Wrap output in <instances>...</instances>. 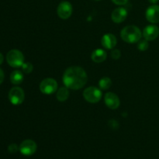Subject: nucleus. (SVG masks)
Segmentation results:
<instances>
[{"mask_svg":"<svg viewBox=\"0 0 159 159\" xmlns=\"http://www.w3.org/2000/svg\"><path fill=\"white\" fill-rule=\"evenodd\" d=\"M127 16V11L125 8L119 7L113 11L111 19L114 23H120L124 22Z\"/></svg>","mask_w":159,"mask_h":159,"instance_id":"12","label":"nucleus"},{"mask_svg":"<svg viewBox=\"0 0 159 159\" xmlns=\"http://www.w3.org/2000/svg\"><path fill=\"white\" fill-rule=\"evenodd\" d=\"M92 60L96 63H100L107 59V52L102 49H96L92 53Z\"/></svg>","mask_w":159,"mask_h":159,"instance_id":"14","label":"nucleus"},{"mask_svg":"<svg viewBox=\"0 0 159 159\" xmlns=\"http://www.w3.org/2000/svg\"><path fill=\"white\" fill-rule=\"evenodd\" d=\"M113 2V3H115L116 5H119V6H122V5L127 4L128 0H112Z\"/></svg>","mask_w":159,"mask_h":159,"instance_id":"22","label":"nucleus"},{"mask_svg":"<svg viewBox=\"0 0 159 159\" xmlns=\"http://www.w3.org/2000/svg\"><path fill=\"white\" fill-rule=\"evenodd\" d=\"M10 81L14 85H20L23 81V72L18 70L12 71L10 75Z\"/></svg>","mask_w":159,"mask_h":159,"instance_id":"15","label":"nucleus"},{"mask_svg":"<svg viewBox=\"0 0 159 159\" xmlns=\"http://www.w3.org/2000/svg\"><path fill=\"white\" fill-rule=\"evenodd\" d=\"M21 68L23 72L26 73V74H30V73L32 72L34 67H33L32 64L28 63L27 62V63H23V65H22Z\"/></svg>","mask_w":159,"mask_h":159,"instance_id":"19","label":"nucleus"},{"mask_svg":"<svg viewBox=\"0 0 159 159\" xmlns=\"http://www.w3.org/2000/svg\"><path fill=\"white\" fill-rule=\"evenodd\" d=\"M149 47L148 40H140L138 43V48L141 51H144L148 50Z\"/></svg>","mask_w":159,"mask_h":159,"instance_id":"18","label":"nucleus"},{"mask_svg":"<svg viewBox=\"0 0 159 159\" xmlns=\"http://www.w3.org/2000/svg\"><path fill=\"white\" fill-rule=\"evenodd\" d=\"M63 82L70 89H80L87 82L86 72L81 67H70L64 73Z\"/></svg>","mask_w":159,"mask_h":159,"instance_id":"1","label":"nucleus"},{"mask_svg":"<svg viewBox=\"0 0 159 159\" xmlns=\"http://www.w3.org/2000/svg\"><path fill=\"white\" fill-rule=\"evenodd\" d=\"M18 150H20V148H18V146L16 144H11L8 147V151L9 152H10L11 154L16 153L18 152Z\"/></svg>","mask_w":159,"mask_h":159,"instance_id":"20","label":"nucleus"},{"mask_svg":"<svg viewBox=\"0 0 159 159\" xmlns=\"http://www.w3.org/2000/svg\"><path fill=\"white\" fill-rule=\"evenodd\" d=\"M72 6L69 2L64 1L59 4L57 7V15L61 19L67 20L72 14Z\"/></svg>","mask_w":159,"mask_h":159,"instance_id":"8","label":"nucleus"},{"mask_svg":"<svg viewBox=\"0 0 159 159\" xmlns=\"http://www.w3.org/2000/svg\"><path fill=\"white\" fill-rule=\"evenodd\" d=\"M101 43H102V47L106 49H113L115 48L117 43V40H116V37L112 34H107L103 35L101 40Z\"/></svg>","mask_w":159,"mask_h":159,"instance_id":"13","label":"nucleus"},{"mask_svg":"<svg viewBox=\"0 0 159 159\" xmlns=\"http://www.w3.org/2000/svg\"><path fill=\"white\" fill-rule=\"evenodd\" d=\"M146 19L152 23L159 22V6L152 5L146 11Z\"/></svg>","mask_w":159,"mask_h":159,"instance_id":"10","label":"nucleus"},{"mask_svg":"<svg viewBox=\"0 0 159 159\" xmlns=\"http://www.w3.org/2000/svg\"><path fill=\"white\" fill-rule=\"evenodd\" d=\"M120 50L118 49H114L112 51V53H111V57H113V59H115V60H116V59H119L120 57Z\"/></svg>","mask_w":159,"mask_h":159,"instance_id":"21","label":"nucleus"},{"mask_svg":"<svg viewBox=\"0 0 159 159\" xmlns=\"http://www.w3.org/2000/svg\"><path fill=\"white\" fill-rule=\"evenodd\" d=\"M95 1H100V0H95Z\"/></svg>","mask_w":159,"mask_h":159,"instance_id":"26","label":"nucleus"},{"mask_svg":"<svg viewBox=\"0 0 159 159\" xmlns=\"http://www.w3.org/2000/svg\"><path fill=\"white\" fill-rule=\"evenodd\" d=\"M83 96L86 101L91 103H96L102 98V92L100 89L94 86L87 88L83 92Z\"/></svg>","mask_w":159,"mask_h":159,"instance_id":"4","label":"nucleus"},{"mask_svg":"<svg viewBox=\"0 0 159 159\" xmlns=\"http://www.w3.org/2000/svg\"><path fill=\"white\" fill-rule=\"evenodd\" d=\"M3 59H4V57H3V55L1 54V53H0V65H1L2 64Z\"/></svg>","mask_w":159,"mask_h":159,"instance_id":"24","label":"nucleus"},{"mask_svg":"<svg viewBox=\"0 0 159 159\" xmlns=\"http://www.w3.org/2000/svg\"><path fill=\"white\" fill-rule=\"evenodd\" d=\"M143 37L148 41L154 40L158 37L159 28L155 25H150L146 26L143 30Z\"/></svg>","mask_w":159,"mask_h":159,"instance_id":"9","label":"nucleus"},{"mask_svg":"<svg viewBox=\"0 0 159 159\" xmlns=\"http://www.w3.org/2000/svg\"><path fill=\"white\" fill-rule=\"evenodd\" d=\"M3 80H4V73H3L2 70L0 68V84L2 83Z\"/></svg>","mask_w":159,"mask_h":159,"instance_id":"23","label":"nucleus"},{"mask_svg":"<svg viewBox=\"0 0 159 159\" xmlns=\"http://www.w3.org/2000/svg\"><path fill=\"white\" fill-rule=\"evenodd\" d=\"M6 61L12 68H20L24 63V56L18 50H11L6 55Z\"/></svg>","mask_w":159,"mask_h":159,"instance_id":"3","label":"nucleus"},{"mask_svg":"<svg viewBox=\"0 0 159 159\" xmlns=\"http://www.w3.org/2000/svg\"><path fill=\"white\" fill-rule=\"evenodd\" d=\"M37 148V144L33 140H25L20 145V152L22 155L30 156L34 155Z\"/></svg>","mask_w":159,"mask_h":159,"instance_id":"7","label":"nucleus"},{"mask_svg":"<svg viewBox=\"0 0 159 159\" xmlns=\"http://www.w3.org/2000/svg\"><path fill=\"white\" fill-rule=\"evenodd\" d=\"M104 101L107 107L111 110H116L120 107V99L119 97L116 94L113 93H107L105 95Z\"/></svg>","mask_w":159,"mask_h":159,"instance_id":"11","label":"nucleus"},{"mask_svg":"<svg viewBox=\"0 0 159 159\" xmlns=\"http://www.w3.org/2000/svg\"><path fill=\"white\" fill-rule=\"evenodd\" d=\"M57 99L61 102H64V101L67 100L69 96V92H68V89L65 87H61L58 89L57 92Z\"/></svg>","mask_w":159,"mask_h":159,"instance_id":"16","label":"nucleus"},{"mask_svg":"<svg viewBox=\"0 0 159 159\" xmlns=\"http://www.w3.org/2000/svg\"><path fill=\"white\" fill-rule=\"evenodd\" d=\"M121 38L128 43H134L139 41L142 37L141 30L136 26H127L121 31Z\"/></svg>","mask_w":159,"mask_h":159,"instance_id":"2","label":"nucleus"},{"mask_svg":"<svg viewBox=\"0 0 159 159\" xmlns=\"http://www.w3.org/2000/svg\"><path fill=\"white\" fill-rule=\"evenodd\" d=\"M159 0H148L149 2L152 3V4H155V3H157Z\"/></svg>","mask_w":159,"mask_h":159,"instance_id":"25","label":"nucleus"},{"mask_svg":"<svg viewBox=\"0 0 159 159\" xmlns=\"http://www.w3.org/2000/svg\"><path fill=\"white\" fill-rule=\"evenodd\" d=\"M57 82L51 78L45 79L40 82V89L42 93L47 95L53 94L57 91Z\"/></svg>","mask_w":159,"mask_h":159,"instance_id":"5","label":"nucleus"},{"mask_svg":"<svg viewBox=\"0 0 159 159\" xmlns=\"http://www.w3.org/2000/svg\"><path fill=\"white\" fill-rule=\"evenodd\" d=\"M25 94L23 90L20 87H13L9 93V99L13 105L17 106L24 101Z\"/></svg>","mask_w":159,"mask_h":159,"instance_id":"6","label":"nucleus"},{"mask_svg":"<svg viewBox=\"0 0 159 159\" xmlns=\"http://www.w3.org/2000/svg\"><path fill=\"white\" fill-rule=\"evenodd\" d=\"M112 85V81L110 78L108 77H104L99 80V86L101 89H108Z\"/></svg>","mask_w":159,"mask_h":159,"instance_id":"17","label":"nucleus"}]
</instances>
